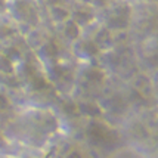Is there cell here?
<instances>
[{"mask_svg": "<svg viewBox=\"0 0 158 158\" xmlns=\"http://www.w3.org/2000/svg\"><path fill=\"white\" fill-rule=\"evenodd\" d=\"M62 2H65V0H37V3H39L43 9L53 6V5H58V3H62Z\"/></svg>", "mask_w": 158, "mask_h": 158, "instance_id": "obj_1", "label": "cell"}, {"mask_svg": "<svg viewBox=\"0 0 158 158\" xmlns=\"http://www.w3.org/2000/svg\"><path fill=\"white\" fill-rule=\"evenodd\" d=\"M7 5H9V0H0V15L6 14Z\"/></svg>", "mask_w": 158, "mask_h": 158, "instance_id": "obj_2", "label": "cell"}, {"mask_svg": "<svg viewBox=\"0 0 158 158\" xmlns=\"http://www.w3.org/2000/svg\"><path fill=\"white\" fill-rule=\"evenodd\" d=\"M131 3H158V0H130Z\"/></svg>", "mask_w": 158, "mask_h": 158, "instance_id": "obj_3", "label": "cell"}]
</instances>
